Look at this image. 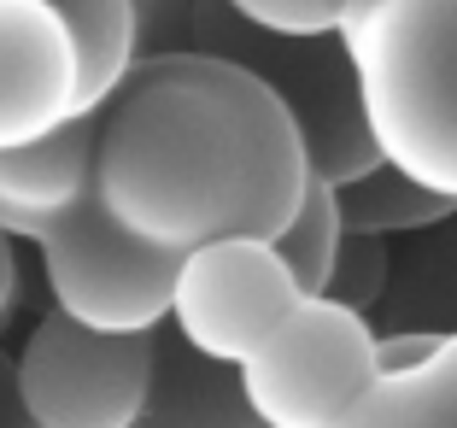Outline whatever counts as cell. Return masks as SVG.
Here are the masks:
<instances>
[{"mask_svg": "<svg viewBox=\"0 0 457 428\" xmlns=\"http://www.w3.org/2000/svg\"><path fill=\"white\" fill-rule=\"evenodd\" d=\"M18 253H12V235H0V323H6V311L18 306Z\"/></svg>", "mask_w": 457, "mask_h": 428, "instance_id": "21", "label": "cell"}, {"mask_svg": "<svg viewBox=\"0 0 457 428\" xmlns=\"http://www.w3.org/2000/svg\"><path fill=\"white\" fill-rule=\"evenodd\" d=\"M340 41L381 164L457 200V0H352Z\"/></svg>", "mask_w": 457, "mask_h": 428, "instance_id": "2", "label": "cell"}, {"mask_svg": "<svg viewBox=\"0 0 457 428\" xmlns=\"http://www.w3.org/2000/svg\"><path fill=\"white\" fill-rule=\"evenodd\" d=\"M422 311H457V235L440 241L428 258H422V281H417V317ZM457 329V323H452Z\"/></svg>", "mask_w": 457, "mask_h": 428, "instance_id": "18", "label": "cell"}, {"mask_svg": "<svg viewBox=\"0 0 457 428\" xmlns=\"http://www.w3.org/2000/svg\"><path fill=\"white\" fill-rule=\"evenodd\" d=\"M340 217H346V235H370V241H393V235H428L445 229L457 217V200L428 194L422 182H411L393 164H376L370 176L335 188Z\"/></svg>", "mask_w": 457, "mask_h": 428, "instance_id": "12", "label": "cell"}, {"mask_svg": "<svg viewBox=\"0 0 457 428\" xmlns=\"http://www.w3.org/2000/svg\"><path fill=\"white\" fill-rule=\"evenodd\" d=\"M164 335V329H159ZM159 335H95L47 317L18 352V399L29 428H135L153 399Z\"/></svg>", "mask_w": 457, "mask_h": 428, "instance_id": "6", "label": "cell"}, {"mask_svg": "<svg viewBox=\"0 0 457 428\" xmlns=\"http://www.w3.org/2000/svg\"><path fill=\"white\" fill-rule=\"evenodd\" d=\"M393 288V258H387V241H370V235H346L335 258V281H328V299H340L346 311H370L387 299Z\"/></svg>", "mask_w": 457, "mask_h": 428, "instance_id": "16", "label": "cell"}, {"mask_svg": "<svg viewBox=\"0 0 457 428\" xmlns=\"http://www.w3.org/2000/svg\"><path fill=\"white\" fill-rule=\"evenodd\" d=\"M376 347L381 329L363 311H346L340 299L317 294L235 375L264 428H340L381 382Z\"/></svg>", "mask_w": 457, "mask_h": 428, "instance_id": "4", "label": "cell"}, {"mask_svg": "<svg viewBox=\"0 0 457 428\" xmlns=\"http://www.w3.org/2000/svg\"><path fill=\"white\" fill-rule=\"evenodd\" d=\"M223 6L264 36H294V41L340 36L352 13V0H223Z\"/></svg>", "mask_w": 457, "mask_h": 428, "instance_id": "15", "label": "cell"}, {"mask_svg": "<svg viewBox=\"0 0 457 428\" xmlns=\"http://www.w3.org/2000/svg\"><path fill=\"white\" fill-rule=\"evenodd\" d=\"M340 428H457V329L404 375H381Z\"/></svg>", "mask_w": 457, "mask_h": 428, "instance_id": "11", "label": "cell"}, {"mask_svg": "<svg viewBox=\"0 0 457 428\" xmlns=\"http://www.w3.org/2000/svg\"><path fill=\"white\" fill-rule=\"evenodd\" d=\"M88 118V59L54 0H0V153Z\"/></svg>", "mask_w": 457, "mask_h": 428, "instance_id": "8", "label": "cell"}, {"mask_svg": "<svg viewBox=\"0 0 457 428\" xmlns=\"http://www.w3.org/2000/svg\"><path fill=\"white\" fill-rule=\"evenodd\" d=\"M95 164H100V112L65 123L47 141L0 153V235L36 241L59 217L82 212L95 200Z\"/></svg>", "mask_w": 457, "mask_h": 428, "instance_id": "9", "label": "cell"}, {"mask_svg": "<svg viewBox=\"0 0 457 428\" xmlns=\"http://www.w3.org/2000/svg\"><path fill=\"white\" fill-rule=\"evenodd\" d=\"M340 247H346V217H340L335 188H328V182H311L299 217L282 229V235H276V253L287 258V270L299 276V288H305V294H328Z\"/></svg>", "mask_w": 457, "mask_h": 428, "instance_id": "14", "label": "cell"}, {"mask_svg": "<svg viewBox=\"0 0 457 428\" xmlns=\"http://www.w3.org/2000/svg\"><path fill=\"white\" fill-rule=\"evenodd\" d=\"M194 54L228 59V65L253 71L287 118L299 123L311 153V176L328 188H346L381 164V147L363 118L358 71L340 36L323 41H294V36H264L246 18H235L223 0H194Z\"/></svg>", "mask_w": 457, "mask_h": 428, "instance_id": "3", "label": "cell"}, {"mask_svg": "<svg viewBox=\"0 0 457 428\" xmlns=\"http://www.w3.org/2000/svg\"><path fill=\"white\" fill-rule=\"evenodd\" d=\"M440 335H445V329H387V335H381V347H376L381 375H404V370H417V364L428 358L434 347H440Z\"/></svg>", "mask_w": 457, "mask_h": 428, "instance_id": "19", "label": "cell"}, {"mask_svg": "<svg viewBox=\"0 0 457 428\" xmlns=\"http://www.w3.org/2000/svg\"><path fill=\"white\" fill-rule=\"evenodd\" d=\"M0 428H29L24 399H18V364L12 358H0Z\"/></svg>", "mask_w": 457, "mask_h": 428, "instance_id": "20", "label": "cell"}, {"mask_svg": "<svg viewBox=\"0 0 457 428\" xmlns=\"http://www.w3.org/2000/svg\"><path fill=\"white\" fill-rule=\"evenodd\" d=\"M36 253L59 317L82 323L95 335H159V329H170L182 258L123 235L100 212V200L59 217L54 229H41Z\"/></svg>", "mask_w": 457, "mask_h": 428, "instance_id": "5", "label": "cell"}, {"mask_svg": "<svg viewBox=\"0 0 457 428\" xmlns=\"http://www.w3.org/2000/svg\"><path fill=\"white\" fill-rule=\"evenodd\" d=\"M129 13H135V65L194 54V0H129Z\"/></svg>", "mask_w": 457, "mask_h": 428, "instance_id": "17", "label": "cell"}, {"mask_svg": "<svg viewBox=\"0 0 457 428\" xmlns=\"http://www.w3.org/2000/svg\"><path fill=\"white\" fill-rule=\"evenodd\" d=\"M135 428H264L241 393V375L228 364L200 358L194 347L164 329L159 335V370H153V399Z\"/></svg>", "mask_w": 457, "mask_h": 428, "instance_id": "10", "label": "cell"}, {"mask_svg": "<svg viewBox=\"0 0 457 428\" xmlns=\"http://www.w3.org/2000/svg\"><path fill=\"white\" fill-rule=\"evenodd\" d=\"M305 299L299 276L276 241H212L182 258L176 270V299H170V335L194 347L200 358L241 370L246 358L276 340L287 317Z\"/></svg>", "mask_w": 457, "mask_h": 428, "instance_id": "7", "label": "cell"}, {"mask_svg": "<svg viewBox=\"0 0 457 428\" xmlns=\"http://www.w3.org/2000/svg\"><path fill=\"white\" fill-rule=\"evenodd\" d=\"M71 18L88 59V112H100L118 94V82L135 71V13L129 0H54Z\"/></svg>", "mask_w": 457, "mask_h": 428, "instance_id": "13", "label": "cell"}, {"mask_svg": "<svg viewBox=\"0 0 457 428\" xmlns=\"http://www.w3.org/2000/svg\"><path fill=\"white\" fill-rule=\"evenodd\" d=\"M311 182L299 123L228 59H141L100 106V212L170 258L212 241H276Z\"/></svg>", "mask_w": 457, "mask_h": 428, "instance_id": "1", "label": "cell"}]
</instances>
